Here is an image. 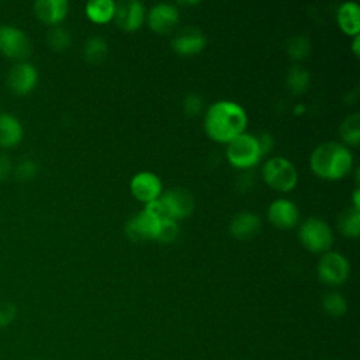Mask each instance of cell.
I'll return each mask as SVG.
<instances>
[{
    "mask_svg": "<svg viewBox=\"0 0 360 360\" xmlns=\"http://www.w3.org/2000/svg\"><path fill=\"white\" fill-rule=\"evenodd\" d=\"M107 55V44L101 37H91L84 45V56L91 63L101 62Z\"/></svg>",
    "mask_w": 360,
    "mask_h": 360,
    "instance_id": "cell-24",
    "label": "cell"
},
{
    "mask_svg": "<svg viewBox=\"0 0 360 360\" xmlns=\"http://www.w3.org/2000/svg\"><path fill=\"white\" fill-rule=\"evenodd\" d=\"M48 44L51 48L56 49V51H62L66 49L70 45V34L68 30H65L63 27H53L48 31Z\"/></svg>",
    "mask_w": 360,
    "mask_h": 360,
    "instance_id": "cell-26",
    "label": "cell"
},
{
    "mask_svg": "<svg viewBox=\"0 0 360 360\" xmlns=\"http://www.w3.org/2000/svg\"><path fill=\"white\" fill-rule=\"evenodd\" d=\"M353 165L350 150L338 142H325L316 146L311 155L312 170L325 179H340L349 173Z\"/></svg>",
    "mask_w": 360,
    "mask_h": 360,
    "instance_id": "cell-2",
    "label": "cell"
},
{
    "mask_svg": "<svg viewBox=\"0 0 360 360\" xmlns=\"http://www.w3.org/2000/svg\"><path fill=\"white\" fill-rule=\"evenodd\" d=\"M143 210L148 211L149 214H152V215H153L155 218H158L159 221L172 219L170 215H169V212H167V210H166V207H165V204L162 202V200H160L159 197L155 198V200H152V201H149V202H146Z\"/></svg>",
    "mask_w": 360,
    "mask_h": 360,
    "instance_id": "cell-30",
    "label": "cell"
},
{
    "mask_svg": "<svg viewBox=\"0 0 360 360\" xmlns=\"http://www.w3.org/2000/svg\"><path fill=\"white\" fill-rule=\"evenodd\" d=\"M353 204H354V208H360V201H359V188L354 190V194H353Z\"/></svg>",
    "mask_w": 360,
    "mask_h": 360,
    "instance_id": "cell-36",
    "label": "cell"
},
{
    "mask_svg": "<svg viewBox=\"0 0 360 360\" xmlns=\"http://www.w3.org/2000/svg\"><path fill=\"white\" fill-rule=\"evenodd\" d=\"M260 228V219L252 212H240L231 222V232L239 239L253 236Z\"/></svg>",
    "mask_w": 360,
    "mask_h": 360,
    "instance_id": "cell-19",
    "label": "cell"
},
{
    "mask_svg": "<svg viewBox=\"0 0 360 360\" xmlns=\"http://www.w3.org/2000/svg\"><path fill=\"white\" fill-rule=\"evenodd\" d=\"M131 191L138 200L149 202L158 198L162 193L160 179L150 172H141L132 177Z\"/></svg>",
    "mask_w": 360,
    "mask_h": 360,
    "instance_id": "cell-12",
    "label": "cell"
},
{
    "mask_svg": "<svg viewBox=\"0 0 360 360\" xmlns=\"http://www.w3.org/2000/svg\"><path fill=\"white\" fill-rule=\"evenodd\" d=\"M38 172V166L37 163L32 160V159H28V158H24L21 159L15 167H13V174L17 180L20 181H27V180H31Z\"/></svg>",
    "mask_w": 360,
    "mask_h": 360,
    "instance_id": "cell-27",
    "label": "cell"
},
{
    "mask_svg": "<svg viewBox=\"0 0 360 360\" xmlns=\"http://www.w3.org/2000/svg\"><path fill=\"white\" fill-rule=\"evenodd\" d=\"M256 138H257V143H259V148H260L262 155H264V153H267L269 150H271V148H273V145H274V139H273V136H271L270 134L263 132V134H260V135L256 136Z\"/></svg>",
    "mask_w": 360,
    "mask_h": 360,
    "instance_id": "cell-34",
    "label": "cell"
},
{
    "mask_svg": "<svg viewBox=\"0 0 360 360\" xmlns=\"http://www.w3.org/2000/svg\"><path fill=\"white\" fill-rule=\"evenodd\" d=\"M159 198L165 204L170 218L174 221L179 218H186L191 214L194 208L193 195L187 190L180 187L167 190L165 194L159 195Z\"/></svg>",
    "mask_w": 360,
    "mask_h": 360,
    "instance_id": "cell-9",
    "label": "cell"
},
{
    "mask_svg": "<svg viewBox=\"0 0 360 360\" xmlns=\"http://www.w3.org/2000/svg\"><path fill=\"white\" fill-rule=\"evenodd\" d=\"M302 245L312 252L328 250L332 245L333 235L329 225L318 218L307 219L298 231Z\"/></svg>",
    "mask_w": 360,
    "mask_h": 360,
    "instance_id": "cell-5",
    "label": "cell"
},
{
    "mask_svg": "<svg viewBox=\"0 0 360 360\" xmlns=\"http://www.w3.org/2000/svg\"><path fill=\"white\" fill-rule=\"evenodd\" d=\"M69 4L66 0H37L34 3L35 15L46 24H56L68 14Z\"/></svg>",
    "mask_w": 360,
    "mask_h": 360,
    "instance_id": "cell-16",
    "label": "cell"
},
{
    "mask_svg": "<svg viewBox=\"0 0 360 360\" xmlns=\"http://www.w3.org/2000/svg\"><path fill=\"white\" fill-rule=\"evenodd\" d=\"M22 138V127L20 121L8 114L0 112V146L11 148Z\"/></svg>",
    "mask_w": 360,
    "mask_h": 360,
    "instance_id": "cell-17",
    "label": "cell"
},
{
    "mask_svg": "<svg viewBox=\"0 0 360 360\" xmlns=\"http://www.w3.org/2000/svg\"><path fill=\"white\" fill-rule=\"evenodd\" d=\"M177 232H179V226L174 219H163L160 221L156 239L162 242H172L177 236Z\"/></svg>",
    "mask_w": 360,
    "mask_h": 360,
    "instance_id": "cell-29",
    "label": "cell"
},
{
    "mask_svg": "<svg viewBox=\"0 0 360 360\" xmlns=\"http://www.w3.org/2000/svg\"><path fill=\"white\" fill-rule=\"evenodd\" d=\"M262 156L257 138L252 134H240L228 142L226 158L235 167H250Z\"/></svg>",
    "mask_w": 360,
    "mask_h": 360,
    "instance_id": "cell-3",
    "label": "cell"
},
{
    "mask_svg": "<svg viewBox=\"0 0 360 360\" xmlns=\"http://www.w3.org/2000/svg\"><path fill=\"white\" fill-rule=\"evenodd\" d=\"M287 52L292 59H302L309 52V41L302 35L292 37L287 44Z\"/></svg>",
    "mask_w": 360,
    "mask_h": 360,
    "instance_id": "cell-28",
    "label": "cell"
},
{
    "mask_svg": "<svg viewBox=\"0 0 360 360\" xmlns=\"http://www.w3.org/2000/svg\"><path fill=\"white\" fill-rule=\"evenodd\" d=\"M287 86L294 93H304L309 86V75L302 66H292L287 73Z\"/></svg>",
    "mask_w": 360,
    "mask_h": 360,
    "instance_id": "cell-23",
    "label": "cell"
},
{
    "mask_svg": "<svg viewBox=\"0 0 360 360\" xmlns=\"http://www.w3.org/2000/svg\"><path fill=\"white\" fill-rule=\"evenodd\" d=\"M359 42H360V38H359V34H357V35H354V39H353V44H352L353 52H354L356 55H359V52H360V49H359Z\"/></svg>",
    "mask_w": 360,
    "mask_h": 360,
    "instance_id": "cell-35",
    "label": "cell"
},
{
    "mask_svg": "<svg viewBox=\"0 0 360 360\" xmlns=\"http://www.w3.org/2000/svg\"><path fill=\"white\" fill-rule=\"evenodd\" d=\"M322 307H323L326 314H329L330 316H335V318L342 316L346 312V309H347L346 300L339 292H329V294H326L322 298Z\"/></svg>",
    "mask_w": 360,
    "mask_h": 360,
    "instance_id": "cell-25",
    "label": "cell"
},
{
    "mask_svg": "<svg viewBox=\"0 0 360 360\" xmlns=\"http://www.w3.org/2000/svg\"><path fill=\"white\" fill-rule=\"evenodd\" d=\"M37 82L38 72L35 66L25 60L14 63L7 73V84L10 90L20 96L30 93L37 86Z\"/></svg>",
    "mask_w": 360,
    "mask_h": 360,
    "instance_id": "cell-8",
    "label": "cell"
},
{
    "mask_svg": "<svg viewBox=\"0 0 360 360\" xmlns=\"http://www.w3.org/2000/svg\"><path fill=\"white\" fill-rule=\"evenodd\" d=\"M11 172H13V165H11L10 156L6 153H0V181L6 180Z\"/></svg>",
    "mask_w": 360,
    "mask_h": 360,
    "instance_id": "cell-33",
    "label": "cell"
},
{
    "mask_svg": "<svg viewBox=\"0 0 360 360\" xmlns=\"http://www.w3.org/2000/svg\"><path fill=\"white\" fill-rule=\"evenodd\" d=\"M160 221L148 211L142 210L134 218H131L125 226L127 235L134 240L156 239Z\"/></svg>",
    "mask_w": 360,
    "mask_h": 360,
    "instance_id": "cell-10",
    "label": "cell"
},
{
    "mask_svg": "<svg viewBox=\"0 0 360 360\" xmlns=\"http://www.w3.org/2000/svg\"><path fill=\"white\" fill-rule=\"evenodd\" d=\"M0 52L21 62L31 52L30 38L14 25H0Z\"/></svg>",
    "mask_w": 360,
    "mask_h": 360,
    "instance_id": "cell-6",
    "label": "cell"
},
{
    "mask_svg": "<svg viewBox=\"0 0 360 360\" xmlns=\"http://www.w3.org/2000/svg\"><path fill=\"white\" fill-rule=\"evenodd\" d=\"M115 3L112 0H93L86 4V14L94 22H105L114 17Z\"/></svg>",
    "mask_w": 360,
    "mask_h": 360,
    "instance_id": "cell-20",
    "label": "cell"
},
{
    "mask_svg": "<svg viewBox=\"0 0 360 360\" xmlns=\"http://www.w3.org/2000/svg\"><path fill=\"white\" fill-rule=\"evenodd\" d=\"M248 117L245 110L232 101H217L205 112L204 128L210 138L229 142L245 132Z\"/></svg>",
    "mask_w": 360,
    "mask_h": 360,
    "instance_id": "cell-1",
    "label": "cell"
},
{
    "mask_svg": "<svg viewBox=\"0 0 360 360\" xmlns=\"http://www.w3.org/2000/svg\"><path fill=\"white\" fill-rule=\"evenodd\" d=\"M148 21L152 30L165 34L169 32L179 21V11L173 4L159 3L153 6L148 14Z\"/></svg>",
    "mask_w": 360,
    "mask_h": 360,
    "instance_id": "cell-14",
    "label": "cell"
},
{
    "mask_svg": "<svg viewBox=\"0 0 360 360\" xmlns=\"http://www.w3.org/2000/svg\"><path fill=\"white\" fill-rule=\"evenodd\" d=\"M339 229L347 235L356 238L359 235V228H360V211L359 208H347L343 211L338 219Z\"/></svg>",
    "mask_w": 360,
    "mask_h": 360,
    "instance_id": "cell-21",
    "label": "cell"
},
{
    "mask_svg": "<svg viewBox=\"0 0 360 360\" xmlns=\"http://www.w3.org/2000/svg\"><path fill=\"white\" fill-rule=\"evenodd\" d=\"M183 107L188 115H197V114H200V111L202 108V101L197 94H188L184 98Z\"/></svg>",
    "mask_w": 360,
    "mask_h": 360,
    "instance_id": "cell-31",
    "label": "cell"
},
{
    "mask_svg": "<svg viewBox=\"0 0 360 360\" xmlns=\"http://www.w3.org/2000/svg\"><path fill=\"white\" fill-rule=\"evenodd\" d=\"M350 273V266L346 257L338 252L325 253L318 264L319 278L330 285L342 284Z\"/></svg>",
    "mask_w": 360,
    "mask_h": 360,
    "instance_id": "cell-7",
    "label": "cell"
},
{
    "mask_svg": "<svg viewBox=\"0 0 360 360\" xmlns=\"http://www.w3.org/2000/svg\"><path fill=\"white\" fill-rule=\"evenodd\" d=\"M143 17H145L143 6L136 0H127L115 4L114 20L121 28L127 31L136 30L142 24Z\"/></svg>",
    "mask_w": 360,
    "mask_h": 360,
    "instance_id": "cell-11",
    "label": "cell"
},
{
    "mask_svg": "<svg viewBox=\"0 0 360 360\" xmlns=\"http://www.w3.org/2000/svg\"><path fill=\"white\" fill-rule=\"evenodd\" d=\"M176 52L181 55H191L200 52L205 45V38L198 28L186 27L180 30L172 41Z\"/></svg>",
    "mask_w": 360,
    "mask_h": 360,
    "instance_id": "cell-15",
    "label": "cell"
},
{
    "mask_svg": "<svg viewBox=\"0 0 360 360\" xmlns=\"http://www.w3.org/2000/svg\"><path fill=\"white\" fill-rule=\"evenodd\" d=\"M340 136L350 145H357L360 141V114L347 115L340 124Z\"/></svg>",
    "mask_w": 360,
    "mask_h": 360,
    "instance_id": "cell-22",
    "label": "cell"
},
{
    "mask_svg": "<svg viewBox=\"0 0 360 360\" xmlns=\"http://www.w3.org/2000/svg\"><path fill=\"white\" fill-rule=\"evenodd\" d=\"M263 179L264 181L278 191L291 190L298 180L295 167L285 158H271L263 166Z\"/></svg>",
    "mask_w": 360,
    "mask_h": 360,
    "instance_id": "cell-4",
    "label": "cell"
},
{
    "mask_svg": "<svg viewBox=\"0 0 360 360\" xmlns=\"http://www.w3.org/2000/svg\"><path fill=\"white\" fill-rule=\"evenodd\" d=\"M338 22L349 35H357L360 30V7L354 1H346L339 7Z\"/></svg>",
    "mask_w": 360,
    "mask_h": 360,
    "instance_id": "cell-18",
    "label": "cell"
},
{
    "mask_svg": "<svg viewBox=\"0 0 360 360\" xmlns=\"http://www.w3.org/2000/svg\"><path fill=\"white\" fill-rule=\"evenodd\" d=\"M300 212L297 205L285 198L276 200L269 207V219L281 229H288L298 222Z\"/></svg>",
    "mask_w": 360,
    "mask_h": 360,
    "instance_id": "cell-13",
    "label": "cell"
},
{
    "mask_svg": "<svg viewBox=\"0 0 360 360\" xmlns=\"http://www.w3.org/2000/svg\"><path fill=\"white\" fill-rule=\"evenodd\" d=\"M15 315V308L11 304H0V326L7 325L13 321Z\"/></svg>",
    "mask_w": 360,
    "mask_h": 360,
    "instance_id": "cell-32",
    "label": "cell"
}]
</instances>
